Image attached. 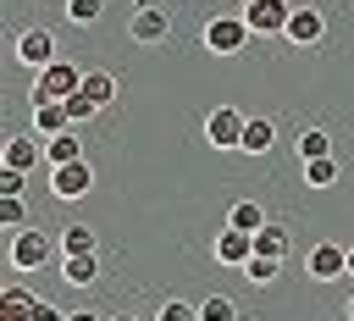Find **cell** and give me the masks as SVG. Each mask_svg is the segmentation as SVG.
Returning a JSON list of instances; mask_svg holds the SVG:
<instances>
[{"mask_svg": "<svg viewBox=\"0 0 354 321\" xmlns=\"http://www.w3.org/2000/svg\"><path fill=\"white\" fill-rule=\"evenodd\" d=\"M33 304H39V299H33L28 288H6V293H0V321H33Z\"/></svg>", "mask_w": 354, "mask_h": 321, "instance_id": "obj_16", "label": "cell"}, {"mask_svg": "<svg viewBox=\"0 0 354 321\" xmlns=\"http://www.w3.org/2000/svg\"><path fill=\"white\" fill-rule=\"evenodd\" d=\"M11 55H17L28 72H44L50 61H61V55H55V33H50V28H22V33H17V44H11Z\"/></svg>", "mask_w": 354, "mask_h": 321, "instance_id": "obj_4", "label": "cell"}, {"mask_svg": "<svg viewBox=\"0 0 354 321\" xmlns=\"http://www.w3.org/2000/svg\"><path fill=\"white\" fill-rule=\"evenodd\" d=\"M111 321H138V315H111Z\"/></svg>", "mask_w": 354, "mask_h": 321, "instance_id": "obj_35", "label": "cell"}, {"mask_svg": "<svg viewBox=\"0 0 354 321\" xmlns=\"http://www.w3.org/2000/svg\"><path fill=\"white\" fill-rule=\"evenodd\" d=\"M243 111L238 105H216L210 116H205V138H210V149H238L243 144Z\"/></svg>", "mask_w": 354, "mask_h": 321, "instance_id": "obj_6", "label": "cell"}, {"mask_svg": "<svg viewBox=\"0 0 354 321\" xmlns=\"http://www.w3.org/2000/svg\"><path fill=\"white\" fill-rule=\"evenodd\" d=\"M343 310H348V321H354V293H348V299H343Z\"/></svg>", "mask_w": 354, "mask_h": 321, "instance_id": "obj_33", "label": "cell"}, {"mask_svg": "<svg viewBox=\"0 0 354 321\" xmlns=\"http://www.w3.org/2000/svg\"><path fill=\"white\" fill-rule=\"evenodd\" d=\"M299 155H304V160L332 155V133H326V127H304V133H299Z\"/></svg>", "mask_w": 354, "mask_h": 321, "instance_id": "obj_21", "label": "cell"}, {"mask_svg": "<svg viewBox=\"0 0 354 321\" xmlns=\"http://www.w3.org/2000/svg\"><path fill=\"white\" fill-rule=\"evenodd\" d=\"M127 39L133 44H166L171 39V17L160 0H138V11L127 17Z\"/></svg>", "mask_w": 354, "mask_h": 321, "instance_id": "obj_2", "label": "cell"}, {"mask_svg": "<svg viewBox=\"0 0 354 321\" xmlns=\"http://www.w3.org/2000/svg\"><path fill=\"white\" fill-rule=\"evenodd\" d=\"M66 321H100V315H94V310H72Z\"/></svg>", "mask_w": 354, "mask_h": 321, "instance_id": "obj_32", "label": "cell"}, {"mask_svg": "<svg viewBox=\"0 0 354 321\" xmlns=\"http://www.w3.org/2000/svg\"><path fill=\"white\" fill-rule=\"evenodd\" d=\"M282 39H288V44H299V50H315V44L326 39V17H321L315 6H293V17H288V28H282Z\"/></svg>", "mask_w": 354, "mask_h": 321, "instance_id": "obj_7", "label": "cell"}, {"mask_svg": "<svg viewBox=\"0 0 354 321\" xmlns=\"http://www.w3.org/2000/svg\"><path fill=\"white\" fill-rule=\"evenodd\" d=\"M271 144H277V122H271V116H249V122H243V144H238V149H243V155H266Z\"/></svg>", "mask_w": 354, "mask_h": 321, "instance_id": "obj_14", "label": "cell"}, {"mask_svg": "<svg viewBox=\"0 0 354 321\" xmlns=\"http://www.w3.org/2000/svg\"><path fill=\"white\" fill-rule=\"evenodd\" d=\"M243 277H249L254 288H271V282L282 277V260H277V255H249V260H243Z\"/></svg>", "mask_w": 354, "mask_h": 321, "instance_id": "obj_18", "label": "cell"}, {"mask_svg": "<svg viewBox=\"0 0 354 321\" xmlns=\"http://www.w3.org/2000/svg\"><path fill=\"white\" fill-rule=\"evenodd\" d=\"M83 94L100 100V105H111V100H116V77H111V72H83Z\"/></svg>", "mask_w": 354, "mask_h": 321, "instance_id": "obj_25", "label": "cell"}, {"mask_svg": "<svg viewBox=\"0 0 354 321\" xmlns=\"http://www.w3.org/2000/svg\"><path fill=\"white\" fill-rule=\"evenodd\" d=\"M227 221H232V227H243V232H260V227H266L271 216H266V210H260L254 199H232V210H227Z\"/></svg>", "mask_w": 354, "mask_h": 321, "instance_id": "obj_19", "label": "cell"}, {"mask_svg": "<svg viewBox=\"0 0 354 321\" xmlns=\"http://www.w3.org/2000/svg\"><path fill=\"white\" fill-rule=\"evenodd\" d=\"M199 321H238V304L227 293H205L199 299Z\"/></svg>", "mask_w": 354, "mask_h": 321, "instance_id": "obj_24", "label": "cell"}, {"mask_svg": "<svg viewBox=\"0 0 354 321\" xmlns=\"http://www.w3.org/2000/svg\"><path fill=\"white\" fill-rule=\"evenodd\" d=\"M348 277H354V244H348Z\"/></svg>", "mask_w": 354, "mask_h": 321, "instance_id": "obj_34", "label": "cell"}, {"mask_svg": "<svg viewBox=\"0 0 354 321\" xmlns=\"http://www.w3.org/2000/svg\"><path fill=\"white\" fill-rule=\"evenodd\" d=\"M155 321H199V304H188V299H166V304L155 310Z\"/></svg>", "mask_w": 354, "mask_h": 321, "instance_id": "obj_29", "label": "cell"}, {"mask_svg": "<svg viewBox=\"0 0 354 321\" xmlns=\"http://www.w3.org/2000/svg\"><path fill=\"white\" fill-rule=\"evenodd\" d=\"M288 17H293L288 0H243V22H249L254 33H282Z\"/></svg>", "mask_w": 354, "mask_h": 321, "instance_id": "obj_10", "label": "cell"}, {"mask_svg": "<svg viewBox=\"0 0 354 321\" xmlns=\"http://www.w3.org/2000/svg\"><path fill=\"white\" fill-rule=\"evenodd\" d=\"M304 183H310V188H332V183H337V160H332V155L304 160Z\"/></svg>", "mask_w": 354, "mask_h": 321, "instance_id": "obj_26", "label": "cell"}, {"mask_svg": "<svg viewBox=\"0 0 354 321\" xmlns=\"http://www.w3.org/2000/svg\"><path fill=\"white\" fill-rule=\"evenodd\" d=\"M304 271H310L315 282H337V277H348V249H343V244H315V249L304 255Z\"/></svg>", "mask_w": 354, "mask_h": 321, "instance_id": "obj_9", "label": "cell"}, {"mask_svg": "<svg viewBox=\"0 0 354 321\" xmlns=\"http://www.w3.org/2000/svg\"><path fill=\"white\" fill-rule=\"evenodd\" d=\"M61 277H66V288H94L100 282V249L94 255H61Z\"/></svg>", "mask_w": 354, "mask_h": 321, "instance_id": "obj_13", "label": "cell"}, {"mask_svg": "<svg viewBox=\"0 0 354 321\" xmlns=\"http://www.w3.org/2000/svg\"><path fill=\"white\" fill-rule=\"evenodd\" d=\"M249 255H254V232H243V227L227 221V227L216 232V260H221V266H243Z\"/></svg>", "mask_w": 354, "mask_h": 321, "instance_id": "obj_11", "label": "cell"}, {"mask_svg": "<svg viewBox=\"0 0 354 321\" xmlns=\"http://www.w3.org/2000/svg\"><path fill=\"white\" fill-rule=\"evenodd\" d=\"M88 188H94V166H88V160L50 166V194H55V199H83Z\"/></svg>", "mask_w": 354, "mask_h": 321, "instance_id": "obj_8", "label": "cell"}, {"mask_svg": "<svg viewBox=\"0 0 354 321\" xmlns=\"http://www.w3.org/2000/svg\"><path fill=\"white\" fill-rule=\"evenodd\" d=\"M39 138L33 133H17V138H6V149H0V166H11V172H33L39 166Z\"/></svg>", "mask_w": 354, "mask_h": 321, "instance_id": "obj_12", "label": "cell"}, {"mask_svg": "<svg viewBox=\"0 0 354 321\" xmlns=\"http://www.w3.org/2000/svg\"><path fill=\"white\" fill-rule=\"evenodd\" d=\"M100 111H105V105H100V100H88L83 89H77V94H66V116H72V127H77V122H94Z\"/></svg>", "mask_w": 354, "mask_h": 321, "instance_id": "obj_27", "label": "cell"}, {"mask_svg": "<svg viewBox=\"0 0 354 321\" xmlns=\"http://www.w3.org/2000/svg\"><path fill=\"white\" fill-rule=\"evenodd\" d=\"M33 127H39L44 138L66 133V127H72V116H66V100H44V105H33Z\"/></svg>", "mask_w": 354, "mask_h": 321, "instance_id": "obj_15", "label": "cell"}, {"mask_svg": "<svg viewBox=\"0 0 354 321\" xmlns=\"http://www.w3.org/2000/svg\"><path fill=\"white\" fill-rule=\"evenodd\" d=\"M254 255H277V260H282V255H288V227H282V221H266V227L254 232Z\"/></svg>", "mask_w": 354, "mask_h": 321, "instance_id": "obj_20", "label": "cell"}, {"mask_svg": "<svg viewBox=\"0 0 354 321\" xmlns=\"http://www.w3.org/2000/svg\"><path fill=\"white\" fill-rule=\"evenodd\" d=\"M22 183H28V172H11V166H0V194H22Z\"/></svg>", "mask_w": 354, "mask_h": 321, "instance_id": "obj_30", "label": "cell"}, {"mask_svg": "<svg viewBox=\"0 0 354 321\" xmlns=\"http://www.w3.org/2000/svg\"><path fill=\"white\" fill-rule=\"evenodd\" d=\"M249 33H254V28L243 22V11H238V17H210V22H205V50H210V55H238V50L249 44Z\"/></svg>", "mask_w": 354, "mask_h": 321, "instance_id": "obj_3", "label": "cell"}, {"mask_svg": "<svg viewBox=\"0 0 354 321\" xmlns=\"http://www.w3.org/2000/svg\"><path fill=\"white\" fill-rule=\"evenodd\" d=\"M61 6H66V22L72 28H94L100 11H105V0H61Z\"/></svg>", "mask_w": 354, "mask_h": 321, "instance_id": "obj_23", "label": "cell"}, {"mask_svg": "<svg viewBox=\"0 0 354 321\" xmlns=\"http://www.w3.org/2000/svg\"><path fill=\"white\" fill-rule=\"evenodd\" d=\"M94 249H100V238H94V232L83 227V221L61 232V255H94Z\"/></svg>", "mask_w": 354, "mask_h": 321, "instance_id": "obj_22", "label": "cell"}, {"mask_svg": "<svg viewBox=\"0 0 354 321\" xmlns=\"http://www.w3.org/2000/svg\"><path fill=\"white\" fill-rule=\"evenodd\" d=\"M0 227L11 232V227H28V205H22V194H0Z\"/></svg>", "mask_w": 354, "mask_h": 321, "instance_id": "obj_28", "label": "cell"}, {"mask_svg": "<svg viewBox=\"0 0 354 321\" xmlns=\"http://www.w3.org/2000/svg\"><path fill=\"white\" fill-rule=\"evenodd\" d=\"M44 160L50 166H66V160H83V144H77V133L66 127V133H55L50 144H44Z\"/></svg>", "mask_w": 354, "mask_h": 321, "instance_id": "obj_17", "label": "cell"}, {"mask_svg": "<svg viewBox=\"0 0 354 321\" xmlns=\"http://www.w3.org/2000/svg\"><path fill=\"white\" fill-rule=\"evenodd\" d=\"M83 89V72L72 66V61H50L44 72H39V83H33V105H44V100H66V94H77Z\"/></svg>", "mask_w": 354, "mask_h": 321, "instance_id": "obj_5", "label": "cell"}, {"mask_svg": "<svg viewBox=\"0 0 354 321\" xmlns=\"http://www.w3.org/2000/svg\"><path fill=\"white\" fill-rule=\"evenodd\" d=\"M55 249H61V244H50V232H39V227H17V232H11V255H6V260H11L17 271H39V266H50V260H55Z\"/></svg>", "mask_w": 354, "mask_h": 321, "instance_id": "obj_1", "label": "cell"}, {"mask_svg": "<svg viewBox=\"0 0 354 321\" xmlns=\"http://www.w3.org/2000/svg\"><path fill=\"white\" fill-rule=\"evenodd\" d=\"M33 321H66V315H61L55 304H33Z\"/></svg>", "mask_w": 354, "mask_h": 321, "instance_id": "obj_31", "label": "cell"}]
</instances>
